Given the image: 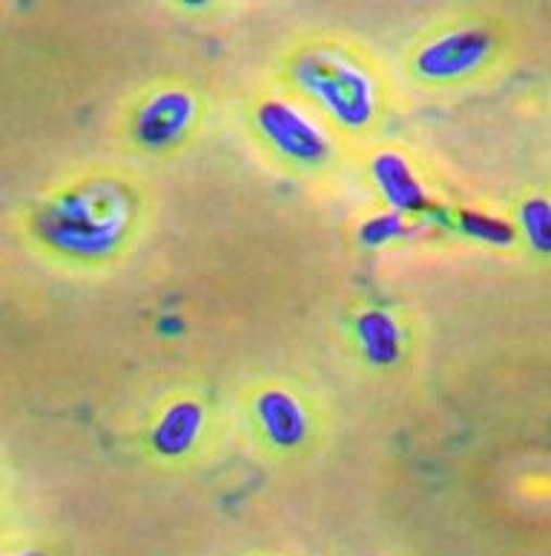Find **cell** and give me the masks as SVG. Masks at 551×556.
I'll use <instances>...</instances> for the list:
<instances>
[{
	"instance_id": "cell-7",
	"label": "cell",
	"mask_w": 551,
	"mask_h": 556,
	"mask_svg": "<svg viewBox=\"0 0 551 556\" xmlns=\"http://www.w3.org/2000/svg\"><path fill=\"white\" fill-rule=\"evenodd\" d=\"M218 410L204 390H170L147 410L145 447L155 462L187 465L216 439Z\"/></svg>"
},
{
	"instance_id": "cell-10",
	"label": "cell",
	"mask_w": 551,
	"mask_h": 556,
	"mask_svg": "<svg viewBox=\"0 0 551 556\" xmlns=\"http://www.w3.org/2000/svg\"><path fill=\"white\" fill-rule=\"evenodd\" d=\"M517 236L528 241V247L540 255H551V199L528 195L517 210Z\"/></svg>"
},
{
	"instance_id": "cell-2",
	"label": "cell",
	"mask_w": 551,
	"mask_h": 556,
	"mask_svg": "<svg viewBox=\"0 0 551 556\" xmlns=\"http://www.w3.org/2000/svg\"><path fill=\"white\" fill-rule=\"evenodd\" d=\"M271 84L320 115L356 155L383 143L400 84L374 47L336 29H311L276 52Z\"/></svg>"
},
{
	"instance_id": "cell-8",
	"label": "cell",
	"mask_w": 551,
	"mask_h": 556,
	"mask_svg": "<svg viewBox=\"0 0 551 556\" xmlns=\"http://www.w3.org/2000/svg\"><path fill=\"white\" fill-rule=\"evenodd\" d=\"M353 353L376 374H391L402 367L414 350V330L405 318L383 304H367L351 321Z\"/></svg>"
},
{
	"instance_id": "cell-5",
	"label": "cell",
	"mask_w": 551,
	"mask_h": 556,
	"mask_svg": "<svg viewBox=\"0 0 551 556\" xmlns=\"http://www.w3.org/2000/svg\"><path fill=\"white\" fill-rule=\"evenodd\" d=\"M208 127V89L181 72H167L141 84L112 115V138L138 164L184 159L199 147Z\"/></svg>"
},
{
	"instance_id": "cell-1",
	"label": "cell",
	"mask_w": 551,
	"mask_h": 556,
	"mask_svg": "<svg viewBox=\"0 0 551 556\" xmlns=\"http://www.w3.org/2000/svg\"><path fill=\"white\" fill-rule=\"evenodd\" d=\"M159 215L145 169L92 161L47 181L15 215L17 244L40 267L96 278L141 253Z\"/></svg>"
},
{
	"instance_id": "cell-9",
	"label": "cell",
	"mask_w": 551,
	"mask_h": 556,
	"mask_svg": "<svg viewBox=\"0 0 551 556\" xmlns=\"http://www.w3.org/2000/svg\"><path fill=\"white\" fill-rule=\"evenodd\" d=\"M367 178L374 184V190L383 195L385 207L393 215L423 213L428 192L414 169L405 152L391 147V143H376L374 150L365 152Z\"/></svg>"
},
{
	"instance_id": "cell-6",
	"label": "cell",
	"mask_w": 551,
	"mask_h": 556,
	"mask_svg": "<svg viewBox=\"0 0 551 556\" xmlns=\"http://www.w3.org/2000/svg\"><path fill=\"white\" fill-rule=\"evenodd\" d=\"M245 437L273 459L308 456L328 437L330 414L320 390L290 374H264L239 393L236 402Z\"/></svg>"
},
{
	"instance_id": "cell-4",
	"label": "cell",
	"mask_w": 551,
	"mask_h": 556,
	"mask_svg": "<svg viewBox=\"0 0 551 556\" xmlns=\"http://www.w3.org/2000/svg\"><path fill=\"white\" fill-rule=\"evenodd\" d=\"M509 29L488 12H448L425 24L402 52V75L425 96H460L479 87L503 61Z\"/></svg>"
},
{
	"instance_id": "cell-3",
	"label": "cell",
	"mask_w": 551,
	"mask_h": 556,
	"mask_svg": "<svg viewBox=\"0 0 551 556\" xmlns=\"http://www.w3.org/2000/svg\"><path fill=\"white\" fill-rule=\"evenodd\" d=\"M241 127L259 159L296 181L325 184L356 159L320 115L271 80L248 96Z\"/></svg>"
}]
</instances>
